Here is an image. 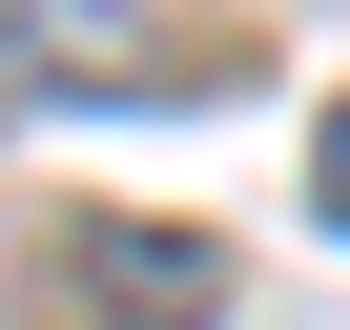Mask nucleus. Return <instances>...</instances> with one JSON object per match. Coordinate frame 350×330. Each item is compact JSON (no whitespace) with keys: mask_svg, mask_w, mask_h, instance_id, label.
I'll return each mask as SVG.
<instances>
[{"mask_svg":"<svg viewBox=\"0 0 350 330\" xmlns=\"http://www.w3.org/2000/svg\"><path fill=\"white\" fill-rule=\"evenodd\" d=\"M42 330H206L186 227H42Z\"/></svg>","mask_w":350,"mask_h":330,"instance_id":"obj_1","label":"nucleus"},{"mask_svg":"<svg viewBox=\"0 0 350 330\" xmlns=\"http://www.w3.org/2000/svg\"><path fill=\"white\" fill-rule=\"evenodd\" d=\"M144 62H165L144 0H0V103H103V83H144Z\"/></svg>","mask_w":350,"mask_h":330,"instance_id":"obj_2","label":"nucleus"},{"mask_svg":"<svg viewBox=\"0 0 350 330\" xmlns=\"http://www.w3.org/2000/svg\"><path fill=\"white\" fill-rule=\"evenodd\" d=\"M309 207H329V227H350V103H329V124H309Z\"/></svg>","mask_w":350,"mask_h":330,"instance_id":"obj_3","label":"nucleus"}]
</instances>
